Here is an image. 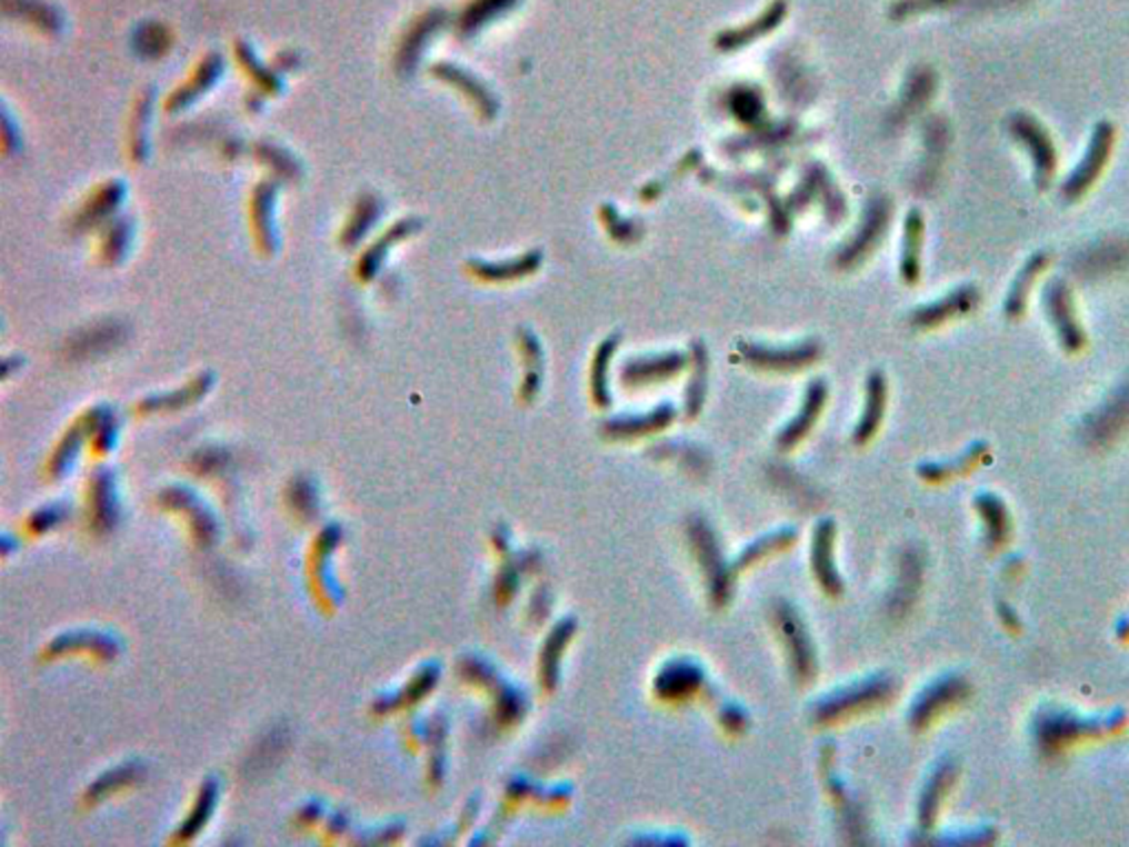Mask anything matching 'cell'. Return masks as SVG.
I'll return each mask as SVG.
<instances>
[{
    "label": "cell",
    "instance_id": "cell-2",
    "mask_svg": "<svg viewBox=\"0 0 1129 847\" xmlns=\"http://www.w3.org/2000/svg\"><path fill=\"white\" fill-rule=\"evenodd\" d=\"M1115 138L1117 131L1110 122H1097L1092 129V136L1088 141V148L1081 157V161L1070 170L1061 186V195L1066 201H1079L1088 195V190L1097 183L1101 172L1106 170L1112 150H1115Z\"/></svg>",
    "mask_w": 1129,
    "mask_h": 847
},
{
    "label": "cell",
    "instance_id": "cell-5",
    "mask_svg": "<svg viewBox=\"0 0 1129 847\" xmlns=\"http://www.w3.org/2000/svg\"><path fill=\"white\" fill-rule=\"evenodd\" d=\"M1128 426L1129 382H1126L1083 422V432L1090 444H1108Z\"/></svg>",
    "mask_w": 1129,
    "mask_h": 847
},
{
    "label": "cell",
    "instance_id": "cell-6",
    "mask_svg": "<svg viewBox=\"0 0 1129 847\" xmlns=\"http://www.w3.org/2000/svg\"><path fill=\"white\" fill-rule=\"evenodd\" d=\"M1048 263H1050V255L1046 250H1039L1023 261L1015 281L1010 282V289L1003 300V313L1008 320H1019L1026 313L1030 291L1035 287V281L1046 272Z\"/></svg>",
    "mask_w": 1129,
    "mask_h": 847
},
{
    "label": "cell",
    "instance_id": "cell-3",
    "mask_svg": "<svg viewBox=\"0 0 1129 847\" xmlns=\"http://www.w3.org/2000/svg\"><path fill=\"white\" fill-rule=\"evenodd\" d=\"M1041 302L1061 347L1070 353H1079L1086 347V331L1079 322L1070 285L1059 279L1046 282Z\"/></svg>",
    "mask_w": 1129,
    "mask_h": 847
},
{
    "label": "cell",
    "instance_id": "cell-1",
    "mask_svg": "<svg viewBox=\"0 0 1129 847\" xmlns=\"http://www.w3.org/2000/svg\"><path fill=\"white\" fill-rule=\"evenodd\" d=\"M1010 138L1023 146L1032 161V179L1037 190H1046L1057 172V148L1046 127L1028 113H1012L1006 122Z\"/></svg>",
    "mask_w": 1129,
    "mask_h": 847
},
{
    "label": "cell",
    "instance_id": "cell-4",
    "mask_svg": "<svg viewBox=\"0 0 1129 847\" xmlns=\"http://www.w3.org/2000/svg\"><path fill=\"white\" fill-rule=\"evenodd\" d=\"M1129 266V243L1126 239H1106L1079 252L1072 261L1075 275L1081 279H1099L1115 275Z\"/></svg>",
    "mask_w": 1129,
    "mask_h": 847
},
{
    "label": "cell",
    "instance_id": "cell-7",
    "mask_svg": "<svg viewBox=\"0 0 1129 847\" xmlns=\"http://www.w3.org/2000/svg\"><path fill=\"white\" fill-rule=\"evenodd\" d=\"M982 300V293L976 285H960L958 289L949 291L945 298L922 307L918 311V322L925 325V327H933V325H940L949 318H956V316H962V313H969L973 311Z\"/></svg>",
    "mask_w": 1129,
    "mask_h": 847
},
{
    "label": "cell",
    "instance_id": "cell-8",
    "mask_svg": "<svg viewBox=\"0 0 1129 847\" xmlns=\"http://www.w3.org/2000/svg\"><path fill=\"white\" fill-rule=\"evenodd\" d=\"M922 217L913 210L907 219V235H905V257H902V275L909 282L918 281L920 277V246H922Z\"/></svg>",
    "mask_w": 1129,
    "mask_h": 847
}]
</instances>
